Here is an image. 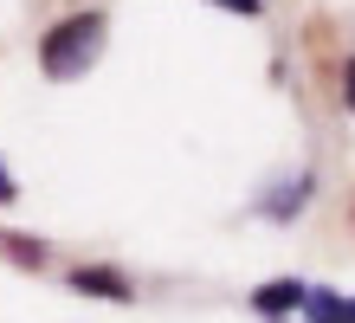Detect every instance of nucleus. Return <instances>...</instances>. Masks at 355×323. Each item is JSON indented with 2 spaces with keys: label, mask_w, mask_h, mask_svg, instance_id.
<instances>
[{
  "label": "nucleus",
  "mask_w": 355,
  "mask_h": 323,
  "mask_svg": "<svg viewBox=\"0 0 355 323\" xmlns=\"http://www.w3.org/2000/svg\"><path fill=\"white\" fill-rule=\"evenodd\" d=\"M97 52H103V13H71V19H58V26L39 39L46 78H78Z\"/></svg>",
  "instance_id": "1"
},
{
  "label": "nucleus",
  "mask_w": 355,
  "mask_h": 323,
  "mask_svg": "<svg viewBox=\"0 0 355 323\" xmlns=\"http://www.w3.org/2000/svg\"><path fill=\"white\" fill-rule=\"evenodd\" d=\"M304 291H310V285H297V278H278V285H265V291H259V310H265V317L297 310V304H304Z\"/></svg>",
  "instance_id": "2"
},
{
  "label": "nucleus",
  "mask_w": 355,
  "mask_h": 323,
  "mask_svg": "<svg viewBox=\"0 0 355 323\" xmlns=\"http://www.w3.org/2000/svg\"><path fill=\"white\" fill-rule=\"evenodd\" d=\"M71 285H78V291H97V297H130V291H123V278H116V272H78Z\"/></svg>",
  "instance_id": "3"
},
{
  "label": "nucleus",
  "mask_w": 355,
  "mask_h": 323,
  "mask_svg": "<svg viewBox=\"0 0 355 323\" xmlns=\"http://www.w3.org/2000/svg\"><path fill=\"white\" fill-rule=\"evenodd\" d=\"M343 103H349V110H355V58L343 65Z\"/></svg>",
  "instance_id": "4"
},
{
  "label": "nucleus",
  "mask_w": 355,
  "mask_h": 323,
  "mask_svg": "<svg viewBox=\"0 0 355 323\" xmlns=\"http://www.w3.org/2000/svg\"><path fill=\"white\" fill-rule=\"evenodd\" d=\"M13 194H19V188H13V175H7V168H0V207H7Z\"/></svg>",
  "instance_id": "5"
},
{
  "label": "nucleus",
  "mask_w": 355,
  "mask_h": 323,
  "mask_svg": "<svg viewBox=\"0 0 355 323\" xmlns=\"http://www.w3.org/2000/svg\"><path fill=\"white\" fill-rule=\"evenodd\" d=\"M220 7H233V13H259V0H220Z\"/></svg>",
  "instance_id": "6"
}]
</instances>
